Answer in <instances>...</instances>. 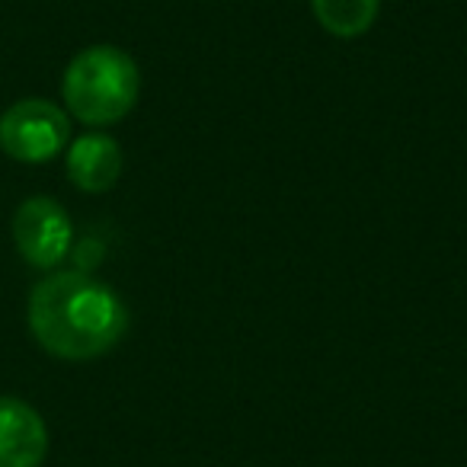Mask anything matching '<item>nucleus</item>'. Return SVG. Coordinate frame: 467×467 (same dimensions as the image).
<instances>
[{
    "label": "nucleus",
    "instance_id": "nucleus-1",
    "mask_svg": "<svg viewBox=\"0 0 467 467\" xmlns=\"http://www.w3.org/2000/svg\"><path fill=\"white\" fill-rule=\"evenodd\" d=\"M26 317L36 343L65 362H90L106 356L129 330L125 301L80 269L48 273L36 282Z\"/></svg>",
    "mask_w": 467,
    "mask_h": 467
},
{
    "label": "nucleus",
    "instance_id": "nucleus-2",
    "mask_svg": "<svg viewBox=\"0 0 467 467\" xmlns=\"http://www.w3.org/2000/svg\"><path fill=\"white\" fill-rule=\"evenodd\" d=\"M141 74L131 55L116 46H90L71 58L61 78V97L78 122L103 129L135 109Z\"/></svg>",
    "mask_w": 467,
    "mask_h": 467
},
{
    "label": "nucleus",
    "instance_id": "nucleus-3",
    "mask_svg": "<svg viewBox=\"0 0 467 467\" xmlns=\"http://www.w3.org/2000/svg\"><path fill=\"white\" fill-rule=\"evenodd\" d=\"M71 141V119L52 99L29 97L0 116V150L20 163H46Z\"/></svg>",
    "mask_w": 467,
    "mask_h": 467
},
{
    "label": "nucleus",
    "instance_id": "nucleus-4",
    "mask_svg": "<svg viewBox=\"0 0 467 467\" xmlns=\"http://www.w3.org/2000/svg\"><path fill=\"white\" fill-rule=\"evenodd\" d=\"M14 244L16 254L33 269H58L71 254L74 224L65 205L48 195H33L14 214Z\"/></svg>",
    "mask_w": 467,
    "mask_h": 467
},
{
    "label": "nucleus",
    "instance_id": "nucleus-5",
    "mask_svg": "<svg viewBox=\"0 0 467 467\" xmlns=\"http://www.w3.org/2000/svg\"><path fill=\"white\" fill-rule=\"evenodd\" d=\"M48 458V426L20 397H0V467H42Z\"/></svg>",
    "mask_w": 467,
    "mask_h": 467
},
{
    "label": "nucleus",
    "instance_id": "nucleus-6",
    "mask_svg": "<svg viewBox=\"0 0 467 467\" xmlns=\"http://www.w3.org/2000/svg\"><path fill=\"white\" fill-rule=\"evenodd\" d=\"M67 180L80 189V192H109L122 176V150L119 141L103 131H90L80 135L78 141L67 148L65 157Z\"/></svg>",
    "mask_w": 467,
    "mask_h": 467
},
{
    "label": "nucleus",
    "instance_id": "nucleus-7",
    "mask_svg": "<svg viewBox=\"0 0 467 467\" xmlns=\"http://www.w3.org/2000/svg\"><path fill=\"white\" fill-rule=\"evenodd\" d=\"M317 23L337 39H358L378 20L381 0H311Z\"/></svg>",
    "mask_w": 467,
    "mask_h": 467
}]
</instances>
